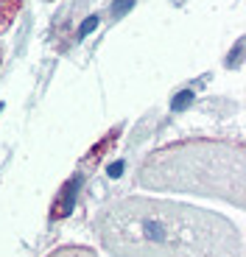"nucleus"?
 Masks as SVG:
<instances>
[{
  "label": "nucleus",
  "mask_w": 246,
  "mask_h": 257,
  "mask_svg": "<svg viewBox=\"0 0 246 257\" xmlns=\"http://www.w3.org/2000/svg\"><path fill=\"white\" fill-rule=\"evenodd\" d=\"M95 232L112 257H243L227 218L168 199L115 201L98 215Z\"/></svg>",
  "instance_id": "f257e3e1"
},
{
  "label": "nucleus",
  "mask_w": 246,
  "mask_h": 257,
  "mask_svg": "<svg viewBox=\"0 0 246 257\" xmlns=\"http://www.w3.org/2000/svg\"><path fill=\"white\" fill-rule=\"evenodd\" d=\"M140 185L154 190H190L240 204L243 196V146L224 140L174 143L143 162Z\"/></svg>",
  "instance_id": "f03ea898"
},
{
  "label": "nucleus",
  "mask_w": 246,
  "mask_h": 257,
  "mask_svg": "<svg viewBox=\"0 0 246 257\" xmlns=\"http://www.w3.org/2000/svg\"><path fill=\"white\" fill-rule=\"evenodd\" d=\"M23 3H26V0H0V34L12 28L17 14L23 12Z\"/></svg>",
  "instance_id": "7ed1b4c3"
},
{
  "label": "nucleus",
  "mask_w": 246,
  "mask_h": 257,
  "mask_svg": "<svg viewBox=\"0 0 246 257\" xmlns=\"http://www.w3.org/2000/svg\"><path fill=\"white\" fill-rule=\"evenodd\" d=\"M48 257H98V254L87 246H62V249L51 251Z\"/></svg>",
  "instance_id": "20e7f679"
},
{
  "label": "nucleus",
  "mask_w": 246,
  "mask_h": 257,
  "mask_svg": "<svg viewBox=\"0 0 246 257\" xmlns=\"http://www.w3.org/2000/svg\"><path fill=\"white\" fill-rule=\"evenodd\" d=\"M0 67H3V45H0Z\"/></svg>",
  "instance_id": "39448f33"
}]
</instances>
